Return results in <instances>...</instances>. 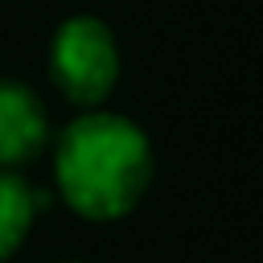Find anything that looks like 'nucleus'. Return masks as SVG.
I'll return each mask as SVG.
<instances>
[{"mask_svg":"<svg viewBox=\"0 0 263 263\" xmlns=\"http://www.w3.org/2000/svg\"><path fill=\"white\" fill-rule=\"evenodd\" d=\"M49 78L78 107L99 111L119 82V45L103 16L74 12L49 37Z\"/></svg>","mask_w":263,"mask_h":263,"instance_id":"obj_2","label":"nucleus"},{"mask_svg":"<svg viewBox=\"0 0 263 263\" xmlns=\"http://www.w3.org/2000/svg\"><path fill=\"white\" fill-rule=\"evenodd\" d=\"M156 173L152 140L119 111H82L53 140V185L62 201L86 222L127 218Z\"/></svg>","mask_w":263,"mask_h":263,"instance_id":"obj_1","label":"nucleus"},{"mask_svg":"<svg viewBox=\"0 0 263 263\" xmlns=\"http://www.w3.org/2000/svg\"><path fill=\"white\" fill-rule=\"evenodd\" d=\"M49 115L33 86L21 78H0V168L21 173L49 148Z\"/></svg>","mask_w":263,"mask_h":263,"instance_id":"obj_3","label":"nucleus"},{"mask_svg":"<svg viewBox=\"0 0 263 263\" xmlns=\"http://www.w3.org/2000/svg\"><path fill=\"white\" fill-rule=\"evenodd\" d=\"M58 263H82V259H58Z\"/></svg>","mask_w":263,"mask_h":263,"instance_id":"obj_5","label":"nucleus"},{"mask_svg":"<svg viewBox=\"0 0 263 263\" xmlns=\"http://www.w3.org/2000/svg\"><path fill=\"white\" fill-rule=\"evenodd\" d=\"M33 222H37V189L21 173L0 168V263L21 251Z\"/></svg>","mask_w":263,"mask_h":263,"instance_id":"obj_4","label":"nucleus"}]
</instances>
